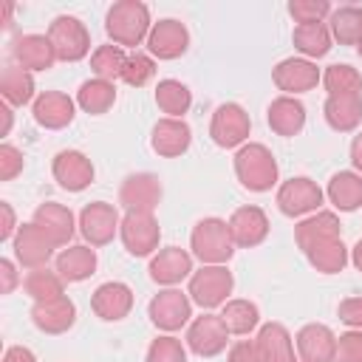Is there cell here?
Here are the masks:
<instances>
[{"mask_svg":"<svg viewBox=\"0 0 362 362\" xmlns=\"http://www.w3.org/2000/svg\"><path fill=\"white\" fill-rule=\"evenodd\" d=\"M62 286H65V280L57 272H48L45 266L42 269H31L25 274V280H23V288H25V294H31L34 303H48V300L65 297Z\"/></svg>","mask_w":362,"mask_h":362,"instance_id":"8d00e7d4","label":"cell"},{"mask_svg":"<svg viewBox=\"0 0 362 362\" xmlns=\"http://www.w3.org/2000/svg\"><path fill=\"white\" fill-rule=\"evenodd\" d=\"M147 362H187V351L175 337H158L147 348Z\"/></svg>","mask_w":362,"mask_h":362,"instance_id":"ee69618b","label":"cell"},{"mask_svg":"<svg viewBox=\"0 0 362 362\" xmlns=\"http://www.w3.org/2000/svg\"><path fill=\"white\" fill-rule=\"evenodd\" d=\"M351 260H354V266H356V269L362 272V240H359V243L354 246V255H351Z\"/></svg>","mask_w":362,"mask_h":362,"instance_id":"11a10c76","label":"cell"},{"mask_svg":"<svg viewBox=\"0 0 362 362\" xmlns=\"http://www.w3.org/2000/svg\"><path fill=\"white\" fill-rule=\"evenodd\" d=\"M356 51H359V57H362V42H359V45H356Z\"/></svg>","mask_w":362,"mask_h":362,"instance_id":"9f6ffc18","label":"cell"},{"mask_svg":"<svg viewBox=\"0 0 362 362\" xmlns=\"http://www.w3.org/2000/svg\"><path fill=\"white\" fill-rule=\"evenodd\" d=\"M221 320H223L229 334H240L243 337V334H249L260 322V311L249 300H229L223 305V311H221Z\"/></svg>","mask_w":362,"mask_h":362,"instance_id":"ab89813d","label":"cell"},{"mask_svg":"<svg viewBox=\"0 0 362 362\" xmlns=\"http://www.w3.org/2000/svg\"><path fill=\"white\" fill-rule=\"evenodd\" d=\"M269 127L277 136H297L305 124V107L294 96H277L269 105Z\"/></svg>","mask_w":362,"mask_h":362,"instance_id":"83f0119b","label":"cell"},{"mask_svg":"<svg viewBox=\"0 0 362 362\" xmlns=\"http://www.w3.org/2000/svg\"><path fill=\"white\" fill-rule=\"evenodd\" d=\"M54 255V243L48 240V235L31 221V223H23L14 235V257L20 266H28V269H42Z\"/></svg>","mask_w":362,"mask_h":362,"instance_id":"4fadbf2b","label":"cell"},{"mask_svg":"<svg viewBox=\"0 0 362 362\" xmlns=\"http://www.w3.org/2000/svg\"><path fill=\"white\" fill-rule=\"evenodd\" d=\"M34 119L48 130H59L74 119V99L59 90H45L34 99Z\"/></svg>","mask_w":362,"mask_h":362,"instance_id":"cb8c5ba5","label":"cell"},{"mask_svg":"<svg viewBox=\"0 0 362 362\" xmlns=\"http://www.w3.org/2000/svg\"><path fill=\"white\" fill-rule=\"evenodd\" d=\"M113 102H116V85L105 82V79H88L76 90V105L90 116L107 113L113 107Z\"/></svg>","mask_w":362,"mask_h":362,"instance_id":"4dcf8cb0","label":"cell"},{"mask_svg":"<svg viewBox=\"0 0 362 362\" xmlns=\"http://www.w3.org/2000/svg\"><path fill=\"white\" fill-rule=\"evenodd\" d=\"M291 40H294V48L303 51L305 57H325L331 51V28L325 23L297 25Z\"/></svg>","mask_w":362,"mask_h":362,"instance_id":"74e56055","label":"cell"},{"mask_svg":"<svg viewBox=\"0 0 362 362\" xmlns=\"http://www.w3.org/2000/svg\"><path fill=\"white\" fill-rule=\"evenodd\" d=\"M226 337H229V331H226L223 320L215 314H204L189 325L187 345L198 356H218L226 348Z\"/></svg>","mask_w":362,"mask_h":362,"instance_id":"9a60e30c","label":"cell"},{"mask_svg":"<svg viewBox=\"0 0 362 362\" xmlns=\"http://www.w3.org/2000/svg\"><path fill=\"white\" fill-rule=\"evenodd\" d=\"M156 105L167 113V119H181L192 105V93L178 79H161L156 85Z\"/></svg>","mask_w":362,"mask_h":362,"instance_id":"836d02e7","label":"cell"},{"mask_svg":"<svg viewBox=\"0 0 362 362\" xmlns=\"http://www.w3.org/2000/svg\"><path fill=\"white\" fill-rule=\"evenodd\" d=\"M235 175L252 192H266L277 181V161L263 144H243L235 153Z\"/></svg>","mask_w":362,"mask_h":362,"instance_id":"7a4b0ae2","label":"cell"},{"mask_svg":"<svg viewBox=\"0 0 362 362\" xmlns=\"http://www.w3.org/2000/svg\"><path fill=\"white\" fill-rule=\"evenodd\" d=\"M153 74H156V65H153V59L147 57V54H130L127 57V65H124V74H122V79L127 82V85H133V88H141V85H147L150 79H153Z\"/></svg>","mask_w":362,"mask_h":362,"instance_id":"7bdbcfd3","label":"cell"},{"mask_svg":"<svg viewBox=\"0 0 362 362\" xmlns=\"http://www.w3.org/2000/svg\"><path fill=\"white\" fill-rule=\"evenodd\" d=\"M105 28L116 45L136 48L144 37H150V11L141 0H119L110 6Z\"/></svg>","mask_w":362,"mask_h":362,"instance_id":"6da1fadb","label":"cell"},{"mask_svg":"<svg viewBox=\"0 0 362 362\" xmlns=\"http://www.w3.org/2000/svg\"><path fill=\"white\" fill-rule=\"evenodd\" d=\"M147 314L153 320L156 328L161 331H178L189 317H192V305H189V297L175 291V288H167V291H158L150 305H147Z\"/></svg>","mask_w":362,"mask_h":362,"instance_id":"9c48e42d","label":"cell"},{"mask_svg":"<svg viewBox=\"0 0 362 362\" xmlns=\"http://www.w3.org/2000/svg\"><path fill=\"white\" fill-rule=\"evenodd\" d=\"M90 308L96 311V317H102L107 322L124 320L133 308V291H130V286H124L119 280L102 283L90 297Z\"/></svg>","mask_w":362,"mask_h":362,"instance_id":"ac0fdd59","label":"cell"},{"mask_svg":"<svg viewBox=\"0 0 362 362\" xmlns=\"http://www.w3.org/2000/svg\"><path fill=\"white\" fill-rule=\"evenodd\" d=\"M192 272V257L178 249V246H170V249H161L153 260H150V277L161 286H173V283H181L187 274Z\"/></svg>","mask_w":362,"mask_h":362,"instance_id":"484cf974","label":"cell"},{"mask_svg":"<svg viewBox=\"0 0 362 362\" xmlns=\"http://www.w3.org/2000/svg\"><path fill=\"white\" fill-rule=\"evenodd\" d=\"M305 257H308V263H311L317 272H322V274H337V272H342L345 263H348V249H345L342 238H334V240H322V243L311 246V249L305 252Z\"/></svg>","mask_w":362,"mask_h":362,"instance_id":"e575fe53","label":"cell"},{"mask_svg":"<svg viewBox=\"0 0 362 362\" xmlns=\"http://www.w3.org/2000/svg\"><path fill=\"white\" fill-rule=\"evenodd\" d=\"M351 161H354V167L362 173V133L354 136V141H351Z\"/></svg>","mask_w":362,"mask_h":362,"instance_id":"f5cc1de1","label":"cell"},{"mask_svg":"<svg viewBox=\"0 0 362 362\" xmlns=\"http://www.w3.org/2000/svg\"><path fill=\"white\" fill-rule=\"evenodd\" d=\"M334 238H339V218L334 212H317V215L300 221L294 229V240L303 252H308L311 246H317L322 240H334Z\"/></svg>","mask_w":362,"mask_h":362,"instance_id":"f1b7e54d","label":"cell"},{"mask_svg":"<svg viewBox=\"0 0 362 362\" xmlns=\"http://www.w3.org/2000/svg\"><path fill=\"white\" fill-rule=\"evenodd\" d=\"M272 79L280 90L286 93H303V90H311L317 88L320 82V71L314 62L308 59H297V57H288L283 62H277V68L272 71Z\"/></svg>","mask_w":362,"mask_h":362,"instance_id":"d6986e66","label":"cell"},{"mask_svg":"<svg viewBox=\"0 0 362 362\" xmlns=\"http://www.w3.org/2000/svg\"><path fill=\"white\" fill-rule=\"evenodd\" d=\"M51 173L57 178V184L68 192H82L90 181H93V164L85 153L79 150H62L54 156Z\"/></svg>","mask_w":362,"mask_h":362,"instance_id":"7c38bea8","label":"cell"},{"mask_svg":"<svg viewBox=\"0 0 362 362\" xmlns=\"http://www.w3.org/2000/svg\"><path fill=\"white\" fill-rule=\"evenodd\" d=\"M48 40L57 51V59H62V62H79L90 51V34H88L85 23H79L76 17H68V14L54 17V23L48 25Z\"/></svg>","mask_w":362,"mask_h":362,"instance_id":"277c9868","label":"cell"},{"mask_svg":"<svg viewBox=\"0 0 362 362\" xmlns=\"http://www.w3.org/2000/svg\"><path fill=\"white\" fill-rule=\"evenodd\" d=\"M119 212L116 206L105 204V201H93L79 212V232L90 246H105L113 240L116 229H119Z\"/></svg>","mask_w":362,"mask_h":362,"instance_id":"ba28073f","label":"cell"},{"mask_svg":"<svg viewBox=\"0 0 362 362\" xmlns=\"http://www.w3.org/2000/svg\"><path fill=\"white\" fill-rule=\"evenodd\" d=\"M255 348H257V359L260 362H294L291 337L280 322H266L257 331Z\"/></svg>","mask_w":362,"mask_h":362,"instance_id":"d4e9b609","label":"cell"},{"mask_svg":"<svg viewBox=\"0 0 362 362\" xmlns=\"http://www.w3.org/2000/svg\"><path fill=\"white\" fill-rule=\"evenodd\" d=\"M187 45H189V31L178 20H158L150 28L147 48L158 59H175V57H181L187 51Z\"/></svg>","mask_w":362,"mask_h":362,"instance_id":"e0dca14e","label":"cell"},{"mask_svg":"<svg viewBox=\"0 0 362 362\" xmlns=\"http://www.w3.org/2000/svg\"><path fill=\"white\" fill-rule=\"evenodd\" d=\"M325 122L339 130L348 133L362 122V93H348V96H328L322 105Z\"/></svg>","mask_w":362,"mask_h":362,"instance_id":"f546056e","label":"cell"},{"mask_svg":"<svg viewBox=\"0 0 362 362\" xmlns=\"http://www.w3.org/2000/svg\"><path fill=\"white\" fill-rule=\"evenodd\" d=\"M34 223L48 235V240L54 246H65L74 238V215L62 204H54V201L40 204L34 209Z\"/></svg>","mask_w":362,"mask_h":362,"instance_id":"603a6c76","label":"cell"},{"mask_svg":"<svg viewBox=\"0 0 362 362\" xmlns=\"http://www.w3.org/2000/svg\"><path fill=\"white\" fill-rule=\"evenodd\" d=\"M288 14H291L300 25L322 23V17L331 14V3H328V0H291V3H288Z\"/></svg>","mask_w":362,"mask_h":362,"instance_id":"b9f144b4","label":"cell"},{"mask_svg":"<svg viewBox=\"0 0 362 362\" xmlns=\"http://www.w3.org/2000/svg\"><path fill=\"white\" fill-rule=\"evenodd\" d=\"M331 37L339 45H359L362 42V8L339 6L337 11H331Z\"/></svg>","mask_w":362,"mask_h":362,"instance_id":"d590c367","label":"cell"},{"mask_svg":"<svg viewBox=\"0 0 362 362\" xmlns=\"http://www.w3.org/2000/svg\"><path fill=\"white\" fill-rule=\"evenodd\" d=\"M232 286H235L232 272H226L223 266H204L189 277V297L201 308H215L226 303Z\"/></svg>","mask_w":362,"mask_h":362,"instance_id":"5b68a950","label":"cell"},{"mask_svg":"<svg viewBox=\"0 0 362 362\" xmlns=\"http://www.w3.org/2000/svg\"><path fill=\"white\" fill-rule=\"evenodd\" d=\"M161 201V181L153 173L127 175L119 189V204L127 212H153Z\"/></svg>","mask_w":362,"mask_h":362,"instance_id":"30bf717a","label":"cell"},{"mask_svg":"<svg viewBox=\"0 0 362 362\" xmlns=\"http://www.w3.org/2000/svg\"><path fill=\"white\" fill-rule=\"evenodd\" d=\"M226 226H229V235H232L235 246H240V249H252V246L263 243L266 235H269V218L260 206L235 209L232 218L226 221Z\"/></svg>","mask_w":362,"mask_h":362,"instance_id":"5bb4252c","label":"cell"},{"mask_svg":"<svg viewBox=\"0 0 362 362\" xmlns=\"http://www.w3.org/2000/svg\"><path fill=\"white\" fill-rule=\"evenodd\" d=\"M31 320L45 334H65L76 320V305L68 297L48 300V303H34L31 305Z\"/></svg>","mask_w":362,"mask_h":362,"instance_id":"7402d4cb","label":"cell"},{"mask_svg":"<svg viewBox=\"0 0 362 362\" xmlns=\"http://www.w3.org/2000/svg\"><path fill=\"white\" fill-rule=\"evenodd\" d=\"M14 59L25 71H48L57 62V51L48 37L42 34H25L14 40Z\"/></svg>","mask_w":362,"mask_h":362,"instance_id":"44dd1931","label":"cell"},{"mask_svg":"<svg viewBox=\"0 0 362 362\" xmlns=\"http://www.w3.org/2000/svg\"><path fill=\"white\" fill-rule=\"evenodd\" d=\"M297 354L303 362H337V337L328 325L311 322L297 334Z\"/></svg>","mask_w":362,"mask_h":362,"instance_id":"2e32d148","label":"cell"},{"mask_svg":"<svg viewBox=\"0 0 362 362\" xmlns=\"http://www.w3.org/2000/svg\"><path fill=\"white\" fill-rule=\"evenodd\" d=\"M23 153L11 144H3L0 147V181H11L17 173H23Z\"/></svg>","mask_w":362,"mask_h":362,"instance_id":"bcb514c9","label":"cell"},{"mask_svg":"<svg viewBox=\"0 0 362 362\" xmlns=\"http://www.w3.org/2000/svg\"><path fill=\"white\" fill-rule=\"evenodd\" d=\"M322 204V189L311 178H288L277 189V206L288 218H300L305 212H314Z\"/></svg>","mask_w":362,"mask_h":362,"instance_id":"8fae6325","label":"cell"},{"mask_svg":"<svg viewBox=\"0 0 362 362\" xmlns=\"http://www.w3.org/2000/svg\"><path fill=\"white\" fill-rule=\"evenodd\" d=\"M337 362H362V331H348L337 339Z\"/></svg>","mask_w":362,"mask_h":362,"instance_id":"f6af8a7d","label":"cell"},{"mask_svg":"<svg viewBox=\"0 0 362 362\" xmlns=\"http://www.w3.org/2000/svg\"><path fill=\"white\" fill-rule=\"evenodd\" d=\"M328 201L342 209V212H354L362 206V175L356 173H337L328 181Z\"/></svg>","mask_w":362,"mask_h":362,"instance_id":"1f68e13d","label":"cell"},{"mask_svg":"<svg viewBox=\"0 0 362 362\" xmlns=\"http://www.w3.org/2000/svg\"><path fill=\"white\" fill-rule=\"evenodd\" d=\"M0 277H3V283H0V291L3 294H11L14 291V286H17V272H14V263L11 260H0Z\"/></svg>","mask_w":362,"mask_h":362,"instance_id":"681fc988","label":"cell"},{"mask_svg":"<svg viewBox=\"0 0 362 362\" xmlns=\"http://www.w3.org/2000/svg\"><path fill=\"white\" fill-rule=\"evenodd\" d=\"M3 362H37V356H34L28 348H23V345H11V348L3 354Z\"/></svg>","mask_w":362,"mask_h":362,"instance_id":"816d5d0a","label":"cell"},{"mask_svg":"<svg viewBox=\"0 0 362 362\" xmlns=\"http://www.w3.org/2000/svg\"><path fill=\"white\" fill-rule=\"evenodd\" d=\"M189 141H192V130L184 119H158L153 127V139H150L153 150L164 158H175L187 153Z\"/></svg>","mask_w":362,"mask_h":362,"instance_id":"ffe728a7","label":"cell"},{"mask_svg":"<svg viewBox=\"0 0 362 362\" xmlns=\"http://www.w3.org/2000/svg\"><path fill=\"white\" fill-rule=\"evenodd\" d=\"M229 362H260V359H257V348H255V342H249V339L235 342L232 351H229Z\"/></svg>","mask_w":362,"mask_h":362,"instance_id":"c3c4849f","label":"cell"},{"mask_svg":"<svg viewBox=\"0 0 362 362\" xmlns=\"http://www.w3.org/2000/svg\"><path fill=\"white\" fill-rule=\"evenodd\" d=\"M0 212H3V226H0V240H8L11 238V232H14V209H11V204H0Z\"/></svg>","mask_w":362,"mask_h":362,"instance_id":"f907efd6","label":"cell"},{"mask_svg":"<svg viewBox=\"0 0 362 362\" xmlns=\"http://www.w3.org/2000/svg\"><path fill=\"white\" fill-rule=\"evenodd\" d=\"M57 274L65 283H82L96 272V252L90 246H68L57 255Z\"/></svg>","mask_w":362,"mask_h":362,"instance_id":"4316f807","label":"cell"},{"mask_svg":"<svg viewBox=\"0 0 362 362\" xmlns=\"http://www.w3.org/2000/svg\"><path fill=\"white\" fill-rule=\"evenodd\" d=\"M0 93L6 105H28L34 99V76L20 65H8L0 76Z\"/></svg>","mask_w":362,"mask_h":362,"instance_id":"d6a6232c","label":"cell"},{"mask_svg":"<svg viewBox=\"0 0 362 362\" xmlns=\"http://www.w3.org/2000/svg\"><path fill=\"white\" fill-rule=\"evenodd\" d=\"M337 314H339V320H342L345 325L362 331V297H348V300H342L339 308H337Z\"/></svg>","mask_w":362,"mask_h":362,"instance_id":"7dc6e473","label":"cell"},{"mask_svg":"<svg viewBox=\"0 0 362 362\" xmlns=\"http://www.w3.org/2000/svg\"><path fill=\"white\" fill-rule=\"evenodd\" d=\"M0 113H3V130H0V136H6V133L11 130V107H8V105H3V107H0Z\"/></svg>","mask_w":362,"mask_h":362,"instance_id":"db71d44e","label":"cell"},{"mask_svg":"<svg viewBox=\"0 0 362 362\" xmlns=\"http://www.w3.org/2000/svg\"><path fill=\"white\" fill-rule=\"evenodd\" d=\"M124 65H127V54L122 51V45H99L90 57V68L96 79H105V82L122 79Z\"/></svg>","mask_w":362,"mask_h":362,"instance_id":"f35d334b","label":"cell"},{"mask_svg":"<svg viewBox=\"0 0 362 362\" xmlns=\"http://www.w3.org/2000/svg\"><path fill=\"white\" fill-rule=\"evenodd\" d=\"M189 246H192V255L201 263H206V266H221L235 252V240L229 235V226L221 218H204V221H198L195 229H192V235H189Z\"/></svg>","mask_w":362,"mask_h":362,"instance_id":"3957f363","label":"cell"},{"mask_svg":"<svg viewBox=\"0 0 362 362\" xmlns=\"http://www.w3.org/2000/svg\"><path fill=\"white\" fill-rule=\"evenodd\" d=\"M209 136L218 147H238L246 141L249 136V113L235 105L226 102L212 113V124H209Z\"/></svg>","mask_w":362,"mask_h":362,"instance_id":"52a82bcc","label":"cell"},{"mask_svg":"<svg viewBox=\"0 0 362 362\" xmlns=\"http://www.w3.org/2000/svg\"><path fill=\"white\" fill-rule=\"evenodd\" d=\"M322 85L328 90V96H348V93H362V76L356 68L345 65V62H337V65H328L325 74H322Z\"/></svg>","mask_w":362,"mask_h":362,"instance_id":"60d3db41","label":"cell"},{"mask_svg":"<svg viewBox=\"0 0 362 362\" xmlns=\"http://www.w3.org/2000/svg\"><path fill=\"white\" fill-rule=\"evenodd\" d=\"M119 235H122L124 249L133 257H144L158 246L161 229H158V221L153 218V212H127L119 223Z\"/></svg>","mask_w":362,"mask_h":362,"instance_id":"8992f818","label":"cell"}]
</instances>
